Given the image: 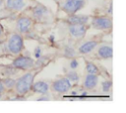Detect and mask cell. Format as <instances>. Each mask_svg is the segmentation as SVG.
Instances as JSON below:
<instances>
[{
	"instance_id": "6da1fadb",
	"label": "cell",
	"mask_w": 126,
	"mask_h": 113,
	"mask_svg": "<svg viewBox=\"0 0 126 113\" xmlns=\"http://www.w3.org/2000/svg\"><path fill=\"white\" fill-rule=\"evenodd\" d=\"M32 81H33V74H32L30 72L25 73L15 83V88H16L17 92L21 95H24L27 92H29L32 88Z\"/></svg>"
},
{
	"instance_id": "7a4b0ae2",
	"label": "cell",
	"mask_w": 126,
	"mask_h": 113,
	"mask_svg": "<svg viewBox=\"0 0 126 113\" xmlns=\"http://www.w3.org/2000/svg\"><path fill=\"white\" fill-rule=\"evenodd\" d=\"M8 50L11 54L18 55L23 50V38L19 34H13L8 41Z\"/></svg>"
},
{
	"instance_id": "3957f363",
	"label": "cell",
	"mask_w": 126,
	"mask_h": 113,
	"mask_svg": "<svg viewBox=\"0 0 126 113\" xmlns=\"http://www.w3.org/2000/svg\"><path fill=\"white\" fill-rule=\"evenodd\" d=\"M34 65V60L32 57L21 56L13 60V66L18 69H29Z\"/></svg>"
},
{
	"instance_id": "277c9868",
	"label": "cell",
	"mask_w": 126,
	"mask_h": 113,
	"mask_svg": "<svg viewBox=\"0 0 126 113\" xmlns=\"http://www.w3.org/2000/svg\"><path fill=\"white\" fill-rule=\"evenodd\" d=\"M85 5L84 0H66L63 5V9L70 15L75 14L79 10H81Z\"/></svg>"
},
{
	"instance_id": "5b68a950",
	"label": "cell",
	"mask_w": 126,
	"mask_h": 113,
	"mask_svg": "<svg viewBox=\"0 0 126 113\" xmlns=\"http://www.w3.org/2000/svg\"><path fill=\"white\" fill-rule=\"evenodd\" d=\"M52 88L54 91H56L58 93H66L71 88V81L66 77L57 79L53 82Z\"/></svg>"
},
{
	"instance_id": "8992f818",
	"label": "cell",
	"mask_w": 126,
	"mask_h": 113,
	"mask_svg": "<svg viewBox=\"0 0 126 113\" xmlns=\"http://www.w3.org/2000/svg\"><path fill=\"white\" fill-rule=\"evenodd\" d=\"M112 21L105 17H96L93 21V27L98 30H106L111 28Z\"/></svg>"
},
{
	"instance_id": "52a82bcc",
	"label": "cell",
	"mask_w": 126,
	"mask_h": 113,
	"mask_svg": "<svg viewBox=\"0 0 126 113\" xmlns=\"http://www.w3.org/2000/svg\"><path fill=\"white\" fill-rule=\"evenodd\" d=\"M69 33L75 38H83L86 34V27L85 25H70Z\"/></svg>"
},
{
	"instance_id": "ba28073f",
	"label": "cell",
	"mask_w": 126,
	"mask_h": 113,
	"mask_svg": "<svg viewBox=\"0 0 126 113\" xmlns=\"http://www.w3.org/2000/svg\"><path fill=\"white\" fill-rule=\"evenodd\" d=\"M17 26L21 33H28L32 26V20L28 17H21L17 22Z\"/></svg>"
},
{
	"instance_id": "9c48e42d",
	"label": "cell",
	"mask_w": 126,
	"mask_h": 113,
	"mask_svg": "<svg viewBox=\"0 0 126 113\" xmlns=\"http://www.w3.org/2000/svg\"><path fill=\"white\" fill-rule=\"evenodd\" d=\"M89 21V17L85 15H75L72 14L68 18V23L70 25H85Z\"/></svg>"
},
{
	"instance_id": "30bf717a",
	"label": "cell",
	"mask_w": 126,
	"mask_h": 113,
	"mask_svg": "<svg viewBox=\"0 0 126 113\" xmlns=\"http://www.w3.org/2000/svg\"><path fill=\"white\" fill-rule=\"evenodd\" d=\"M26 5L25 0H6V6L10 10H21Z\"/></svg>"
},
{
	"instance_id": "8fae6325",
	"label": "cell",
	"mask_w": 126,
	"mask_h": 113,
	"mask_svg": "<svg viewBox=\"0 0 126 113\" xmlns=\"http://www.w3.org/2000/svg\"><path fill=\"white\" fill-rule=\"evenodd\" d=\"M98 82V77L96 74H88L84 81V86L87 89H93Z\"/></svg>"
},
{
	"instance_id": "7c38bea8",
	"label": "cell",
	"mask_w": 126,
	"mask_h": 113,
	"mask_svg": "<svg viewBox=\"0 0 126 113\" xmlns=\"http://www.w3.org/2000/svg\"><path fill=\"white\" fill-rule=\"evenodd\" d=\"M96 45H97V43L95 41H88V42L84 43L82 46H80L79 53H81V54H89L96 47Z\"/></svg>"
},
{
	"instance_id": "4fadbf2b",
	"label": "cell",
	"mask_w": 126,
	"mask_h": 113,
	"mask_svg": "<svg viewBox=\"0 0 126 113\" xmlns=\"http://www.w3.org/2000/svg\"><path fill=\"white\" fill-rule=\"evenodd\" d=\"M97 55L101 58H110V57H112L113 50L109 46H101L97 51Z\"/></svg>"
},
{
	"instance_id": "5bb4252c",
	"label": "cell",
	"mask_w": 126,
	"mask_h": 113,
	"mask_svg": "<svg viewBox=\"0 0 126 113\" xmlns=\"http://www.w3.org/2000/svg\"><path fill=\"white\" fill-rule=\"evenodd\" d=\"M32 88L33 89V91L37 92V93H41V94H45L48 89H49V86L46 82L44 81H37L35 82L34 84L32 85Z\"/></svg>"
},
{
	"instance_id": "9a60e30c",
	"label": "cell",
	"mask_w": 126,
	"mask_h": 113,
	"mask_svg": "<svg viewBox=\"0 0 126 113\" xmlns=\"http://www.w3.org/2000/svg\"><path fill=\"white\" fill-rule=\"evenodd\" d=\"M46 14H47V9L44 6H42V5H37L33 9V16L35 18H37V19L43 18Z\"/></svg>"
},
{
	"instance_id": "2e32d148",
	"label": "cell",
	"mask_w": 126,
	"mask_h": 113,
	"mask_svg": "<svg viewBox=\"0 0 126 113\" xmlns=\"http://www.w3.org/2000/svg\"><path fill=\"white\" fill-rule=\"evenodd\" d=\"M86 69H87V72H88L89 74H97V73H98V68H97V66H96L94 63H92V62H88V63H87Z\"/></svg>"
},
{
	"instance_id": "e0dca14e",
	"label": "cell",
	"mask_w": 126,
	"mask_h": 113,
	"mask_svg": "<svg viewBox=\"0 0 126 113\" xmlns=\"http://www.w3.org/2000/svg\"><path fill=\"white\" fill-rule=\"evenodd\" d=\"M4 87H7V88H13L15 87V83H16V80L13 79V78H5L3 81H2Z\"/></svg>"
},
{
	"instance_id": "ac0fdd59",
	"label": "cell",
	"mask_w": 126,
	"mask_h": 113,
	"mask_svg": "<svg viewBox=\"0 0 126 113\" xmlns=\"http://www.w3.org/2000/svg\"><path fill=\"white\" fill-rule=\"evenodd\" d=\"M66 78H68L71 82H72V81H77V80L79 79V74H78L76 71H70V72L67 73Z\"/></svg>"
},
{
	"instance_id": "d6986e66",
	"label": "cell",
	"mask_w": 126,
	"mask_h": 113,
	"mask_svg": "<svg viewBox=\"0 0 126 113\" xmlns=\"http://www.w3.org/2000/svg\"><path fill=\"white\" fill-rule=\"evenodd\" d=\"M111 86H112V82H111L110 80H105V81H103L102 84H101L102 91H103V92H108V91L110 90Z\"/></svg>"
},
{
	"instance_id": "ffe728a7",
	"label": "cell",
	"mask_w": 126,
	"mask_h": 113,
	"mask_svg": "<svg viewBox=\"0 0 126 113\" xmlns=\"http://www.w3.org/2000/svg\"><path fill=\"white\" fill-rule=\"evenodd\" d=\"M64 55L65 56H75V51L72 47H65L64 49Z\"/></svg>"
},
{
	"instance_id": "44dd1931",
	"label": "cell",
	"mask_w": 126,
	"mask_h": 113,
	"mask_svg": "<svg viewBox=\"0 0 126 113\" xmlns=\"http://www.w3.org/2000/svg\"><path fill=\"white\" fill-rule=\"evenodd\" d=\"M78 65H79V63H78L77 59H72V60L70 61V67H71V68L75 69V68L78 67Z\"/></svg>"
},
{
	"instance_id": "7402d4cb",
	"label": "cell",
	"mask_w": 126,
	"mask_h": 113,
	"mask_svg": "<svg viewBox=\"0 0 126 113\" xmlns=\"http://www.w3.org/2000/svg\"><path fill=\"white\" fill-rule=\"evenodd\" d=\"M40 54H41V49H40L39 47H37V48L34 50V56H35V57L38 58V57L40 56Z\"/></svg>"
},
{
	"instance_id": "603a6c76",
	"label": "cell",
	"mask_w": 126,
	"mask_h": 113,
	"mask_svg": "<svg viewBox=\"0 0 126 113\" xmlns=\"http://www.w3.org/2000/svg\"><path fill=\"white\" fill-rule=\"evenodd\" d=\"M3 90H4V85H3L2 81L0 80V95H1V93L3 92Z\"/></svg>"
},
{
	"instance_id": "cb8c5ba5",
	"label": "cell",
	"mask_w": 126,
	"mask_h": 113,
	"mask_svg": "<svg viewBox=\"0 0 126 113\" xmlns=\"http://www.w3.org/2000/svg\"><path fill=\"white\" fill-rule=\"evenodd\" d=\"M49 98H47V97H39L38 99H37V101H42V100H48Z\"/></svg>"
},
{
	"instance_id": "d4e9b609",
	"label": "cell",
	"mask_w": 126,
	"mask_h": 113,
	"mask_svg": "<svg viewBox=\"0 0 126 113\" xmlns=\"http://www.w3.org/2000/svg\"><path fill=\"white\" fill-rule=\"evenodd\" d=\"M108 13H112V5H110V7H109V9H108Z\"/></svg>"
},
{
	"instance_id": "484cf974",
	"label": "cell",
	"mask_w": 126,
	"mask_h": 113,
	"mask_svg": "<svg viewBox=\"0 0 126 113\" xmlns=\"http://www.w3.org/2000/svg\"><path fill=\"white\" fill-rule=\"evenodd\" d=\"M1 35H2V28L0 27V36H1Z\"/></svg>"
},
{
	"instance_id": "4316f807",
	"label": "cell",
	"mask_w": 126,
	"mask_h": 113,
	"mask_svg": "<svg viewBox=\"0 0 126 113\" xmlns=\"http://www.w3.org/2000/svg\"><path fill=\"white\" fill-rule=\"evenodd\" d=\"M2 3H3V0H0V6L2 5Z\"/></svg>"
},
{
	"instance_id": "83f0119b",
	"label": "cell",
	"mask_w": 126,
	"mask_h": 113,
	"mask_svg": "<svg viewBox=\"0 0 126 113\" xmlns=\"http://www.w3.org/2000/svg\"><path fill=\"white\" fill-rule=\"evenodd\" d=\"M0 98H1V95H0Z\"/></svg>"
}]
</instances>
